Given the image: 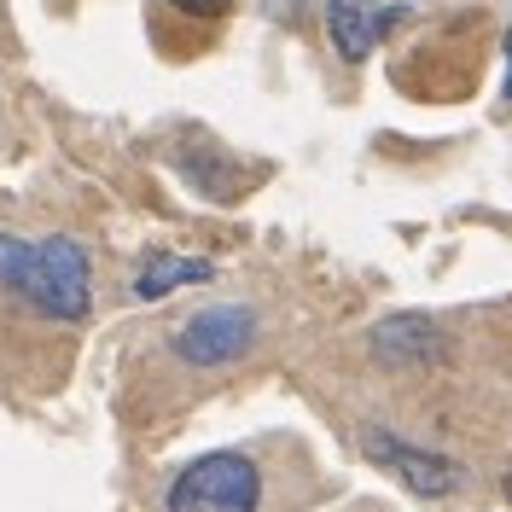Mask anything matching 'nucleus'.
I'll return each instance as SVG.
<instances>
[{"instance_id": "2", "label": "nucleus", "mask_w": 512, "mask_h": 512, "mask_svg": "<svg viewBox=\"0 0 512 512\" xmlns=\"http://www.w3.org/2000/svg\"><path fill=\"white\" fill-rule=\"evenodd\" d=\"M262 478L245 454H204L169 483V512H256Z\"/></svg>"}, {"instance_id": "10", "label": "nucleus", "mask_w": 512, "mask_h": 512, "mask_svg": "<svg viewBox=\"0 0 512 512\" xmlns=\"http://www.w3.org/2000/svg\"><path fill=\"white\" fill-rule=\"evenodd\" d=\"M507 495H512V472H507Z\"/></svg>"}, {"instance_id": "6", "label": "nucleus", "mask_w": 512, "mask_h": 512, "mask_svg": "<svg viewBox=\"0 0 512 512\" xmlns=\"http://www.w3.org/2000/svg\"><path fill=\"white\" fill-rule=\"evenodd\" d=\"M396 18H402V6L367 12L361 0H332V6H326V35H332V47H338L344 64H361L384 41V30H390Z\"/></svg>"}, {"instance_id": "1", "label": "nucleus", "mask_w": 512, "mask_h": 512, "mask_svg": "<svg viewBox=\"0 0 512 512\" xmlns=\"http://www.w3.org/2000/svg\"><path fill=\"white\" fill-rule=\"evenodd\" d=\"M0 291H12L24 309L47 320H82L94 309V262L76 239H12L0 233Z\"/></svg>"}, {"instance_id": "3", "label": "nucleus", "mask_w": 512, "mask_h": 512, "mask_svg": "<svg viewBox=\"0 0 512 512\" xmlns=\"http://www.w3.org/2000/svg\"><path fill=\"white\" fill-rule=\"evenodd\" d=\"M256 344V315L245 303H227V309H204L175 332V355L187 367H222Z\"/></svg>"}, {"instance_id": "9", "label": "nucleus", "mask_w": 512, "mask_h": 512, "mask_svg": "<svg viewBox=\"0 0 512 512\" xmlns=\"http://www.w3.org/2000/svg\"><path fill=\"white\" fill-rule=\"evenodd\" d=\"M501 94L512 99V24H507V82H501Z\"/></svg>"}, {"instance_id": "5", "label": "nucleus", "mask_w": 512, "mask_h": 512, "mask_svg": "<svg viewBox=\"0 0 512 512\" xmlns=\"http://www.w3.org/2000/svg\"><path fill=\"white\" fill-rule=\"evenodd\" d=\"M367 350L379 355L384 367H431L448 355V332L431 315L419 309H402V315H384L373 332H367Z\"/></svg>"}, {"instance_id": "8", "label": "nucleus", "mask_w": 512, "mask_h": 512, "mask_svg": "<svg viewBox=\"0 0 512 512\" xmlns=\"http://www.w3.org/2000/svg\"><path fill=\"white\" fill-rule=\"evenodd\" d=\"M175 12H187V18H227L233 12V0H169Z\"/></svg>"}, {"instance_id": "4", "label": "nucleus", "mask_w": 512, "mask_h": 512, "mask_svg": "<svg viewBox=\"0 0 512 512\" xmlns=\"http://www.w3.org/2000/svg\"><path fill=\"white\" fill-rule=\"evenodd\" d=\"M361 448H367V460H379L390 478H402L414 495H454L460 483H466V472L448 460V454H431V448H414L402 443L396 431H384V425H373V431H361Z\"/></svg>"}, {"instance_id": "7", "label": "nucleus", "mask_w": 512, "mask_h": 512, "mask_svg": "<svg viewBox=\"0 0 512 512\" xmlns=\"http://www.w3.org/2000/svg\"><path fill=\"white\" fill-rule=\"evenodd\" d=\"M204 280H216V262H204V256H152L140 268L134 291L152 303V297H169V291H181V286H204Z\"/></svg>"}]
</instances>
